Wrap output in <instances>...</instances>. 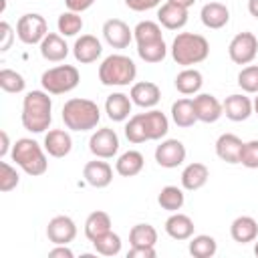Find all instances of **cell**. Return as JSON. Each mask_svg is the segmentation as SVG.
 <instances>
[{
    "label": "cell",
    "mask_w": 258,
    "mask_h": 258,
    "mask_svg": "<svg viewBox=\"0 0 258 258\" xmlns=\"http://www.w3.org/2000/svg\"><path fill=\"white\" fill-rule=\"evenodd\" d=\"M46 91H30L22 101V127L30 133H44L52 121V99Z\"/></svg>",
    "instance_id": "1"
},
{
    "label": "cell",
    "mask_w": 258,
    "mask_h": 258,
    "mask_svg": "<svg viewBox=\"0 0 258 258\" xmlns=\"http://www.w3.org/2000/svg\"><path fill=\"white\" fill-rule=\"evenodd\" d=\"M62 121L71 131H91L101 121L99 105L91 99L73 97L62 105Z\"/></svg>",
    "instance_id": "2"
},
{
    "label": "cell",
    "mask_w": 258,
    "mask_h": 258,
    "mask_svg": "<svg viewBox=\"0 0 258 258\" xmlns=\"http://www.w3.org/2000/svg\"><path fill=\"white\" fill-rule=\"evenodd\" d=\"M210 54V42L196 32H179L171 42V58L181 67L200 64Z\"/></svg>",
    "instance_id": "3"
},
{
    "label": "cell",
    "mask_w": 258,
    "mask_h": 258,
    "mask_svg": "<svg viewBox=\"0 0 258 258\" xmlns=\"http://www.w3.org/2000/svg\"><path fill=\"white\" fill-rule=\"evenodd\" d=\"M10 157L24 173H28L32 177H38L48 169V161H46L44 149L40 147V143H36L30 137L16 139V143L10 149Z\"/></svg>",
    "instance_id": "4"
},
{
    "label": "cell",
    "mask_w": 258,
    "mask_h": 258,
    "mask_svg": "<svg viewBox=\"0 0 258 258\" xmlns=\"http://www.w3.org/2000/svg\"><path fill=\"white\" fill-rule=\"evenodd\" d=\"M137 67L125 54H109L99 64V81L105 87H127L135 81Z\"/></svg>",
    "instance_id": "5"
},
{
    "label": "cell",
    "mask_w": 258,
    "mask_h": 258,
    "mask_svg": "<svg viewBox=\"0 0 258 258\" xmlns=\"http://www.w3.org/2000/svg\"><path fill=\"white\" fill-rule=\"evenodd\" d=\"M81 81V75H79V69L73 67V64H58V67H52L48 71L42 73L40 77V85L46 93L50 95H64V93H71L73 89H77Z\"/></svg>",
    "instance_id": "6"
},
{
    "label": "cell",
    "mask_w": 258,
    "mask_h": 258,
    "mask_svg": "<svg viewBox=\"0 0 258 258\" xmlns=\"http://www.w3.org/2000/svg\"><path fill=\"white\" fill-rule=\"evenodd\" d=\"M46 34H48V24L44 16L36 12L22 14L16 22V36L24 44H40Z\"/></svg>",
    "instance_id": "7"
},
{
    "label": "cell",
    "mask_w": 258,
    "mask_h": 258,
    "mask_svg": "<svg viewBox=\"0 0 258 258\" xmlns=\"http://www.w3.org/2000/svg\"><path fill=\"white\" fill-rule=\"evenodd\" d=\"M256 52H258V38L252 32H238L228 44L230 60L236 64H250L256 58Z\"/></svg>",
    "instance_id": "8"
},
{
    "label": "cell",
    "mask_w": 258,
    "mask_h": 258,
    "mask_svg": "<svg viewBox=\"0 0 258 258\" xmlns=\"http://www.w3.org/2000/svg\"><path fill=\"white\" fill-rule=\"evenodd\" d=\"M89 151L99 159H111L119 151V137L113 129L101 127L89 139Z\"/></svg>",
    "instance_id": "9"
},
{
    "label": "cell",
    "mask_w": 258,
    "mask_h": 258,
    "mask_svg": "<svg viewBox=\"0 0 258 258\" xmlns=\"http://www.w3.org/2000/svg\"><path fill=\"white\" fill-rule=\"evenodd\" d=\"M185 145L179 139H165L155 147V161L165 169H173L185 161Z\"/></svg>",
    "instance_id": "10"
},
{
    "label": "cell",
    "mask_w": 258,
    "mask_h": 258,
    "mask_svg": "<svg viewBox=\"0 0 258 258\" xmlns=\"http://www.w3.org/2000/svg\"><path fill=\"white\" fill-rule=\"evenodd\" d=\"M46 238L52 244H71L77 238V224L69 216H54L46 226Z\"/></svg>",
    "instance_id": "11"
},
{
    "label": "cell",
    "mask_w": 258,
    "mask_h": 258,
    "mask_svg": "<svg viewBox=\"0 0 258 258\" xmlns=\"http://www.w3.org/2000/svg\"><path fill=\"white\" fill-rule=\"evenodd\" d=\"M103 38L113 48H127L133 40V30L119 18H109L103 24Z\"/></svg>",
    "instance_id": "12"
},
{
    "label": "cell",
    "mask_w": 258,
    "mask_h": 258,
    "mask_svg": "<svg viewBox=\"0 0 258 258\" xmlns=\"http://www.w3.org/2000/svg\"><path fill=\"white\" fill-rule=\"evenodd\" d=\"M194 111H196L198 121L202 123H216L224 115L222 103L210 93H200L194 97Z\"/></svg>",
    "instance_id": "13"
},
{
    "label": "cell",
    "mask_w": 258,
    "mask_h": 258,
    "mask_svg": "<svg viewBox=\"0 0 258 258\" xmlns=\"http://www.w3.org/2000/svg\"><path fill=\"white\" fill-rule=\"evenodd\" d=\"M83 177L89 185L101 189V187H107L111 181H113V167L103 161V159H93V161H87L85 167H83Z\"/></svg>",
    "instance_id": "14"
},
{
    "label": "cell",
    "mask_w": 258,
    "mask_h": 258,
    "mask_svg": "<svg viewBox=\"0 0 258 258\" xmlns=\"http://www.w3.org/2000/svg\"><path fill=\"white\" fill-rule=\"evenodd\" d=\"M129 97H131L133 105H137L141 109H153L161 99V91L151 81H139V83H133Z\"/></svg>",
    "instance_id": "15"
},
{
    "label": "cell",
    "mask_w": 258,
    "mask_h": 258,
    "mask_svg": "<svg viewBox=\"0 0 258 258\" xmlns=\"http://www.w3.org/2000/svg\"><path fill=\"white\" fill-rule=\"evenodd\" d=\"M103 52V44L97 36L93 34H83L75 40L73 44V54L77 58V62L81 64H89V62H95Z\"/></svg>",
    "instance_id": "16"
},
{
    "label": "cell",
    "mask_w": 258,
    "mask_h": 258,
    "mask_svg": "<svg viewBox=\"0 0 258 258\" xmlns=\"http://www.w3.org/2000/svg\"><path fill=\"white\" fill-rule=\"evenodd\" d=\"M73 149V137L69 131L64 129H50L46 135H44V151L50 155V157H67Z\"/></svg>",
    "instance_id": "17"
},
{
    "label": "cell",
    "mask_w": 258,
    "mask_h": 258,
    "mask_svg": "<svg viewBox=\"0 0 258 258\" xmlns=\"http://www.w3.org/2000/svg\"><path fill=\"white\" fill-rule=\"evenodd\" d=\"M157 22L167 30H179L187 24V8L173 2H165L157 10Z\"/></svg>",
    "instance_id": "18"
},
{
    "label": "cell",
    "mask_w": 258,
    "mask_h": 258,
    "mask_svg": "<svg viewBox=\"0 0 258 258\" xmlns=\"http://www.w3.org/2000/svg\"><path fill=\"white\" fill-rule=\"evenodd\" d=\"M139 117L143 121V127H145V133H147V139L149 141H157V139H161V137L167 135V131H169V119L159 109H149L145 113H139Z\"/></svg>",
    "instance_id": "19"
},
{
    "label": "cell",
    "mask_w": 258,
    "mask_h": 258,
    "mask_svg": "<svg viewBox=\"0 0 258 258\" xmlns=\"http://www.w3.org/2000/svg\"><path fill=\"white\" fill-rule=\"evenodd\" d=\"M69 54V44L62 34L48 32L40 42V56L48 62H60Z\"/></svg>",
    "instance_id": "20"
},
{
    "label": "cell",
    "mask_w": 258,
    "mask_h": 258,
    "mask_svg": "<svg viewBox=\"0 0 258 258\" xmlns=\"http://www.w3.org/2000/svg\"><path fill=\"white\" fill-rule=\"evenodd\" d=\"M244 141L234 133H222L216 141V155L226 163H240Z\"/></svg>",
    "instance_id": "21"
},
{
    "label": "cell",
    "mask_w": 258,
    "mask_h": 258,
    "mask_svg": "<svg viewBox=\"0 0 258 258\" xmlns=\"http://www.w3.org/2000/svg\"><path fill=\"white\" fill-rule=\"evenodd\" d=\"M200 18H202V24L206 28L220 30V28H224L230 22V10L222 2H208V4L202 6Z\"/></svg>",
    "instance_id": "22"
},
{
    "label": "cell",
    "mask_w": 258,
    "mask_h": 258,
    "mask_svg": "<svg viewBox=\"0 0 258 258\" xmlns=\"http://www.w3.org/2000/svg\"><path fill=\"white\" fill-rule=\"evenodd\" d=\"M222 107H224V115H226L230 121H236V123L246 121V119L252 115V111H254L252 101H250L246 95H240V93L226 97V101L222 103Z\"/></svg>",
    "instance_id": "23"
},
{
    "label": "cell",
    "mask_w": 258,
    "mask_h": 258,
    "mask_svg": "<svg viewBox=\"0 0 258 258\" xmlns=\"http://www.w3.org/2000/svg\"><path fill=\"white\" fill-rule=\"evenodd\" d=\"M131 107H133V101L129 95L125 93H111L105 101V113L111 121H127L129 119V113H131Z\"/></svg>",
    "instance_id": "24"
},
{
    "label": "cell",
    "mask_w": 258,
    "mask_h": 258,
    "mask_svg": "<svg viewBox=\"0 0 258 258\" xmlns=\"http://www.w3.org/2000/svg\"><path fill=\"white\" fill-rule=\"evenodd\" d=\"M194 220L185 214H179V212H171V216L165 220V232L169 238L173 240H189L194 236Z\"/></svg>",
    "instance_id": "25"
},
{
    "label": "cell",
    "mask_w": 258,
    "mask_h": 258,
    "mask_svg": "<svg viewBox=\"0 0 258 258\" xmlns=\"http://www.w3.org/2000/svg\"><path fill=\"white\" fill-rule=\"evenodd\" d=\"M230 236L238 244H248L258 238V222L252 216H238L230 226Z\"/></svg>",
    "instance_id": "26"
},
{
    "label": "cell",
    "mask_w": 258,
    "mask_h": 258,
    "mask_svg": "<svg viewBox=\"0 0 258 258\" xmlns=\"http://www.w3.org/2000/svg\"><path fill=\"white\" fill-rule=\"evenodd\" d=\"M210 177V169L208 165L200 163V161H194V163H187L181 171V187L187 189V191H196L200 187L206 185Z\"/></svg>",
    "instance_id": "27"
},
{
    "label": "cell",
    "mask_w": 258,
    "mask_h": 258,
    "mask_svg": "<svg viewBox=\"0 0 258 258\" xmlns=\"http://www.w3.org/2000/svg\"><path fill=\"white\" fill-rule=\"evenodd\" d=\"M143 165H145L143 155L139 151H135V149H129V151L121 153L119 159L115 161V171L119 175H123V177H133V175L141 173Z\"/></svg>",
    "instance_id": "28"
},
{
    "label": "cell",
    "mask_w": 258,
    "mask_h": 258,
    "mask_svg": "<svg viewBox=\"0 0 258 258\" xmlns=\"http://www.w3.org/2000/svg\"><path fill=\"white\" fill-rule=\"evenodd\" d=\"M173 85H175V89H177L181 95H196V93L202 89V85H204V77H202V73H200L198 69L185 67L183 71L177 73Z\"/></svg>",
    "instance_id": "29"
},
{
    "label": "cell",
    "mask_w": 258,
    "mask_h": 258,
    "mask_svg": "<svg viewBox=\"0 0 258 258\" xmlns=\"http://www.w3.org/2000/svg\"><path fill=\"white\" fill-rule=\"evenodd\" d=\"M109 230H111V218H109L107 212L95 210V212H91V214L87 216V220H85V236H87L91 242L97 240V238H101V236L107 234Z\"/></svg>",
    "instance_id": "30"
},
{
    "label": "cell",
    "mask_w": 258,
    "mask_h": 258,
    "mask_svg": "<svg viewBox=\"0 0 258 258\" xmlns=\"http://www.w3.org/2000/svg\"><path fill=\"white\" fill-rule=\"evenodd\" d=\"M171 119L177 127H191L198 117H196V111H194V99H177L173 105H171Z\"/></svg>",
    "instance_id": "31"
},
{
    "label": "cell",
    "mask_w": 258,
    "mask_h": 258,
    "mask_svg": "<svg viewBox=\"0 0 258 258\" xmlns=\"http://www.w3.org/2000/svg\"><path fill=\"white\" fill-rule=\"evenodd\" d=\"M183 202H185L183 189L177 187V185H165V187H161V191H159V196H157V204H159L163 210H167V212H177V210H181Z\"/></svg>",
    "instance_id": "32"
},
{
    "label": "cell",
    "mask_w": 258,
    "mask_h": 258,
    "mask_svg": "<svg viewBox=\"0 0 258 258\" xmlns=\"http://www.w3.org/2000/svg\"><path fill=\"white\" fill-rule=\"evenodd\" d=\"M218 250V244L214 240V236L208 234H198L189 238V254L194 258H212Z\"/></svg>",
    "instance_id": "33"
},
{
    "label": "cell",
    "mask_w": 258,
    "mask_h": 258,
    "mask_svg": "<svg viewBox=\"0 0 258 258\" xmlns=\"http://www.w3.org/2000/svg\"><path fill=\"white\" fill-rule=\"evenodd\" d=\"M133 38L139 44H149V42H155V40H161V26L159 22H153V20H141L135 28H133Z\"/></svg>",
    "instance_id": "34"
},
{
    "label": "cell",
    "mask_w": 258,
    "mask_h": 258,
    "mask_svg": "<svg viewBox=\"0 0 258 258\" xmlns=\"http://www.w3.org/2000/svg\"><path fill=\"white\" fill-rule=\"evenodd\" d=\"M131 246H155L157 244V230L151 224H135L129 232Z\"/></svg>",
    "instance_id": "35"
},
{
    "label": "cell",
    "mask_w": 258,
    "mask_h": 258,
    "mask_svg": "<svg viewBox=\"0 0 258 258\" xmlns=\"http://www.w3.org/2000/svg\"><path fill=\"white\" fill-rule=\"evenodd\" d=\"M93 248L97 254L101 256H117L121 252V236L115 234L113 230H109L107 234H103L101 238L93 240Z\"/></svg>",
    "instance_id": "36"
},
{
    "label": "cell",
    "mask_w": 258,
    "mask_h": 258,
    "mask_svg": "<svg viewBox=\"0 0 258 258\" xmlns=\"http://www.w3.org/2000/svg\"><path fill=\"white\" fill-rule=\"evenodd\" d=\"M56 28L62 36H77L81 30H83V18L79 12H73V10H67L58 16L56 20Z\"/></svg>",
    "instance_id": "37"
},
{
    "label": "cell",
    "mask_w": 258,
    "mask_h": 258,
    "mask_svg": "<svg viewBox=\"0 0 258 258\" xmlns=\"http://www.w3.org/2000/svg\"><path fill=\"white\" fill-rule=\"evenodd\" d=\"M137 54L145 62H151V64L161 62L165 58V54H167L165 40L161 38V40H155V42H149V44H139L137 46Z\"/></svg>",
    "instance_id": "38"
},
{
    "label": "cell",
    "mask_w": 258,
    "mask_h": 258,
    "mask_svg": "<svg viewBox=\"0 0 258 258\" xmlns=\"http://www.w3.org/2000/svg\"><path fill=\"white\" fill-rule=\"evenodd\" d=\"M26 87V81L20 73L12 69H2L0 71V89L4 93H22Z\"/></svg>",
    "instance_id": "39"
},
{
    "label": "cell",
    "mask_w": 258,
    "mask_h": 258,
    "mask_svg": "<svg viewBox=\"0 0 258 258\" xmlns=\"http://www.w3.org/2000/svg\"><path fill=\"white\" fill-rule=\"evenodd\" d=\"M238 85L244 93H258V64H248L238 73Z\"/></svg>",
    "instance_id": "40"
},
{
    "label": "cell",
    "mask_w": 258,
    "mask_h": 258,
    "mask_svg": "<svg viewBox=\"0 0 258 258\" xmlns=\"http://www.w3.org/2000/svg\"><path fill=\"white\" fill-rule=\"evenodd\" d=\"M125 137H127L131 143H145V141H149L139 113L133 115V117H129V121L125 123Z\"/></svg>",
    "instance_id": "41"
},
{
    "label": "cell",
    "mask_w": 258,
    "mask_h": 258,
    "mask_svg": "<svg viewBox=\"0 0 258 258\" xmlns=\"http://www.w3.org/2000/svg\"><path fill=\"white\" fill-rule=\"evenodd\" d=\"M20 181V175L16 171V167H12L8 161L0 163V191H12Z\"/></svg>",
    "instance_id": "42"
},
{
    "label": "cell",
    "mask_w": 258,
    "mask_h": 258,
    "mask_svg": "<svg viewBox=\"0 0 258 258\" xmlns=\"http://www.w3.org/2000/svg\"><path fill=\"white\" fill-rule=\"evenodd\" d=\"M240 163L248 169H258V139H252V141L244 143Z\"/></svg>",
    "instance_id": "43"
},
{
    "label": "cell",
    "mask_w": 258,
    "mask_h": 258,
    "mask_svg": "<svg viewBox=\"0 0 258 258\" xmlns=\"http://www.w3.org/2000/svg\"><path fill=\"white\" fill-rule=\"evenodd\" d=\"M161 4V0H125V6L133 12H145L151 8H157Z\"/></svg>",
    "instance_id": "44"
},
{
    "label": "cell",
    "mask_w": 258,
    "mask_h": 258,
    "mask_svg": "<svg viewBox=\"0 0 258 258\" xmlns=\"http://www.w3.org/2000/svg\"><path fill=\"white\" fill-rule=\"evenodd\" d=\"M0 36H2L0 50H2V52H6V50L10 48V44H12V40H14V30H12V26H10L6 20H2V22H0Z\"/></svg>",
    "instance_id": "45"
},
{
    "label": "cell",
    "mask_w": 258,
    "mask_h": 258,
    "mask_svg": "<svg viewBox=\"0 0 258 258\" xmlns=\"http://www.w3.org/2000/svg\"><path fill=\"white\" fill-rule=\"evenodd\" d=\"M155 246H131L127 252V258H155Z\"/></svg>",
    "instance_id": "46"
},
{
    "label": "cell",
    "mask_w": 258,
    "mask_h": 258,
    "mask_svg": "<svg viewBox=\"0 0 258 258\" xmlns=\"http://www.w3.org/2000/svg\"><path fill=\"white\" fill-rule=\"evenodd\" d=\"M64 4H67V8L69 10H73V12H85V10H89L93 4H95V0H64Z\"/></svg>",
    "instance_id": "47"
},
{
    "label": "cell",
    "mask_w": 258,
    "mask_h": 258,
    "mask_svg": "<svg viewBox=\"0 0 258 258\" xmlns=\"http://www.w3.org/2000/svg\"><path fill=\"white\" fill-rule=\"evenodd\" d=\"M50 258H73V250L67 248V244H54V248L48 252Z\"/></svg>",
    "instance_id": "48"
},
{
    "label": "cell",
    "mask_w": 258,
    "mask_h": 258,
    "mask_svg": "<svg viewBox=\"0 0 258 258\" xmlns=\"http://www.w3.org/2000/svg\"><path fill=\"white\" fill-rule=\"evenodd\" d=\"M0 137H2V145H0V157H6V155H8V149H10L8 133H6V131H2V133H0Z\"/></svg>",
    "instance_id": "49"
},
{
    "label": "cell",
    "mask_w": 258,
    "mask_h": 258,
    "mask_svg": "<svg viewBox=\"0 0 258 258\" xmlns=\"http://www.w3.org/2000/svg\"><path fill=\"white\" fill-rule=\"evenodd\" d=\"M248 12L254 18H258V0H248Z\"/></svg>",
    "instance_id": "50"
},
{
    "label": "cell",
    "mask_w": 258,
    "mask_h": 258,
    "mask_svg": "<svg viewBox=\"0 0 258 258\" xmlns=\"http://www.w3.org/2000/svg\"><path fill=\"white\" fill-rule=\"evenodd\" d=\"M167 2H173V4L183 6V8H189V6H194V4H196V0H167Z\"/></svg>",
    "instance_id": "51"
},
{
    "label": "cell",
    "mask_w": 258,
    "mask_h": 258,
    "mask_svg": "<svg viewBox=\"0 0 258 258\" xmlns=\"http://www.w3.org/2000/svg\"><path fill=\"white\" fill-rule=\"evenodd\" d=\"M252 105H254V111H256V113H258V97H256V99H254V101H252Z\"/></svg>",
    "instance_id": "52"
},
{
    "label": "cell",
    "mask_w": 258,
    "mask_h": 258,
    "mask_svg": "<svg viewBox=\"0 0 258 258\" xmlns=\"http://www.w3.org/2000/svg\"><path fill=\"white\" fill-rule=\"evenodd\" d=\"M254 254H256V256H258V242H256V244H254Z\"/></svg>",
    "instance_id": "53"
}]
</instances>
